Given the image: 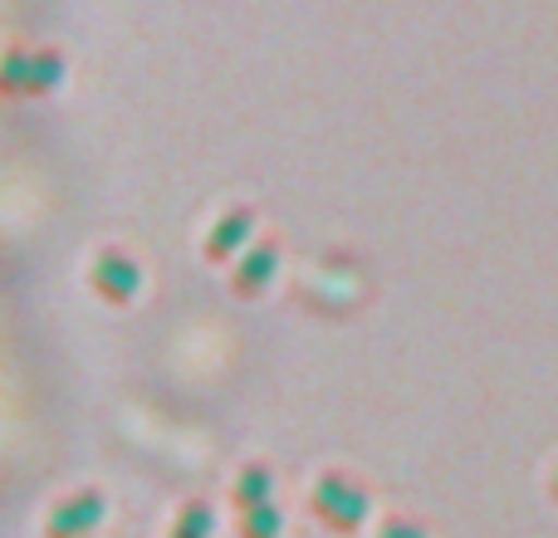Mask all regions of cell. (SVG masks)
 I'll return each instance as SVG.
<instances>
[{
  "mask_svg": "<svg viewBox=\"0 0 558 538\" xmlns=\"http://www.w3.org/2000/svg\"><path fill=\"white\" fill-rule=\"evenodd\" d=\"M308 514L324 524L328 534H353L367 519V490L343 470H324L308 490Z\"/></svg>",
  "mask_w": 558,
  "mask_h": 538,
  "instance_id": "6da1fadb",
  "label": "cell"
},
{
  "mask_svg": "<svg viewBox=\"0 0 558 538\" xmlns=\"http://www.w3.org/2000/svg\"><path fill=\"white\" fill-rule=\"evenodd\" d=\"M64 78V54L54 45H39V49H10L5 54V74H0V88L10 98H45L59 88Z\"/></svg>",
  "mask_w": 558,
  "mask_h": 538,
  "instance_id": "7a4b0ae2",
  "label": "cell"
},
{
  "mask_svg": "<svg viewBox=\"0 0 558 538\" xmlns=\"http://www.w3.org/2000/svg\"><path fill=\"white\" fill-rule=\"evenodd\" d=\"M88 289H94L104 304H133L137 289H143V269L128 250H118V245H104V250L94 255V265H88Z\"/></svg>",
  "mask_w": 558,
  "mask_h": 538,
  "instance_id": "3957f363",
  "label": "cell"
},
{
  "mask_svg": "<svg viewBox=\"0 0 558 538\" xmlns=\"http://www.w3.org/2000/svg\"><path fill=\"white\" fill-rule=\"evenodd\" d=\"M104 494L98 490H74L45 514V538H88L104 524Z\"/></svg>",
  "mask_w": 558,
  "mask_h": 538,
  "instance_id": "277c9868",
  "label": "cell"
},
{
  "mask_svg": "<svg viewBox=\"0 0 558 538\" xmlns=\"http://www.w3.org/2000/svg\"><path fill=\"white\" fill-rule=\"evenodd\" d=\"M251 235H255V211L251 206H231V211L206 231L202 250H206V260L211 265H231V260H241V255L251 250Z\"/></svg>",
  "mask_w": 558,
  "mask_h": 538,
  "instance_id": "5b68a950",
  "label": "cell"
},
{
  "mask_svg": "<svg viewBox=\"0 0 558 538\" xmlns=\"http://www.w3.org/2000/svg\"><path fill=\"white\" fill-rule=\"evenodd\" d=\"M275 269H279V245L275 241H255L231 269V294L235 298H260L265 289H270Z\"/></svg>",
  "mask_w": 558,
  "mask_h": 538,
  "instance_id": "8992f818",
  "label": "cell"
},
{
  "mask_svg": "<svg viewBox=\"0 0 558 538\" xmlns=\"http://www.w3.org/2000/svg\"><path fill=\"white\" fill-rule=\"evenodd\" d=\"M270 494H275V475H270V465H245V470L235 475V485H231V504H235V514H251V510H260V504H275Z\"/></svg>",
  "mask_w": 558,
  "mask_h": 538,
  "instance_id": "52a82bcc",
  "label": "cell"
},
{
  "mask_svg": "<svg viewBox=\"0 0 558 538\" xmlns=\"http://www.w3.org/2000/svg\"><path fill=\"white\" fill-rule=\"evenodd\" d=\"M216 529V510L206 500H186L182 510H177V519H172V534L167 538H211Z\"/></svg>",
  "mask_w": 558,
  "mask_h": 538,
  "instance_id": "ba28073f",
  "label": "cell"
},
{
  "mask_svg": "<svg viewBox=\"0 0 558 538\" xmlns=\"http://www.w3.org/2000/svg\"><path fill=\"white\" fill-rule=\"evenodd\" d=\"M279 529H284V519H279L275 504H260V510H251V514H235V534L241 538H279Z\"/></svg>",
  "mask_w": 558,
  "mask_h": 538,
  "instance_id": "9c48e42d",
  "label": "cell"
},
{
  "mask_svg": "<svg viewBox=\"0 0 558 538\" xmlns=\"http://www.w3.org/2000/svg\"><path fill=\"white\" fill-rule=\"evenodd\" d=\"M373 538H432V534H426V524L412 519V514H387Z\"/></svg>",
  "mask_w": 558,
  "mask_h": 538,
  "instance_id": "30bf717a",
  "label": "cell"
},
{
  "mask_svg": "<svg viewBox=\"0 0 558 538\" xmlns=\"http://www.w3.org/2000/svg\"><path fill=\"white\" fill-rule=\"evenodd\" d=\"M549 500L558 504V465H554V475H549Z\"/></svg>",
  "mask_w": 558,
  "mask_h": 538,
  "instance_id": "8fae6325",
  "label": "cell"
}]
</instances>
